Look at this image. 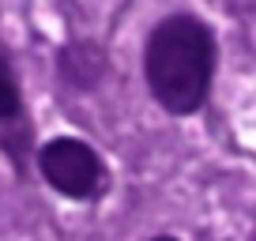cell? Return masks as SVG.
Wrapping results in <instances>:
<instances>
[{
    "instance_id": "cell-1",
    "label": "cell",
    "mask_w": 256,
    "mask_h": 241,
    "mask_svg": "<svg viewBox=\"0 0 256 241\" xmlns=\"http://www.w3.org/2000/svg\"><path fill=\"white\" fill-rule=\"evenodd\" d=\"M218 64L215 30L192 12L158 19L144 42L147 94L174 117H192L208 106Z\"/></svg>"
},
{
    "instance_id": "cell-2",
    "label": "cell",
    "mask_w": 256,
    "mask_h": 241,
    "mask_svg": "<svg viewBox=\"0 0 256 241\" xmlns=\"http://www.w3.org/2000/svg\"><path fill=\"white\" fill-rule=\"evenodd\" d=\"M38 174L56 196L64 200H94L106 188V166L98 151L80 136H56L42 144Z\"/></svg>"
},
{
    "instance_id": "cell-3",
    "label": "cell",
    "mask_w": 256,
    "mask_h": 241,
    "mask_svg": "<svg viewBox=\"0 0 256 241\" xmlns=\"http://www.w3.org/2000/svg\"><path fill=\"white\" fill-rule=\"evenodd\" d=\"M56 72H60V80L72 90L90 94V90L98 87V80H102V72H106V56H102V49L90 46V42H72V46H64L60 56H56Z\"/></svg>"
},
{
    "instance_id": "cell-4",
    "label": "cell",
    "mask_w": 256,
    "mask_h": 241,
    "mask_svg": "<svg viewBox=\"0 0 256 241\" xmlns=\"http://www.w3.org/2000/svg\"><path fill=\"white\" fill-rule=\"evenodd\" d=\"M23 117V90L12 72V60L0 53V120H19Z\"/></svg>"
},
{
    "instance_id": "cell-5",
    "label": "cell",
    "mask_w": 256,
    "mask_h": 241,
    "mask_svg": "<svg viewBox=\"0 0 256 241\" xmlns=\"http://www.w3.org/2000/svg\"><path fill=\"white\" fill-rule=\"evenodd\" d=\"M151 241H181V238H174V234H158V238H151Z\"/></svg>"
}]
</instances>
